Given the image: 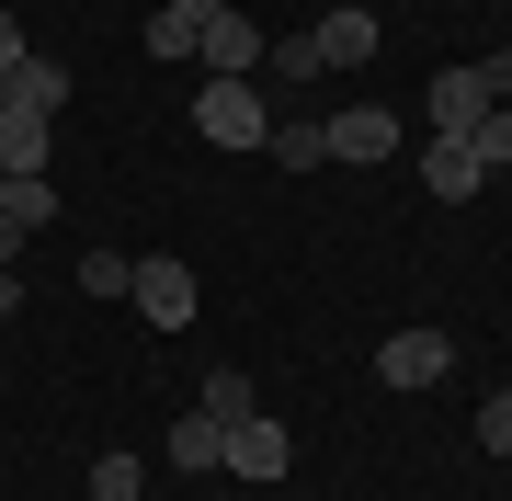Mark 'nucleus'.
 <instances>
[{"mask_svg": "<svg viewBox=\"0 0 512 501\" xmlns=\"http://www.w3.org/2000/svg\"><path fill=\"white\" fill-rule=\"evenodd\" d=\"M46 137H57V114H35L23 92H0V171H46Z\"/></svg>", "mask_w": 512, "mask_h": 501, "instance_id": "nucleus-10", "label": "nucleus"}, {"mask_svg": "<svg viewBox=\"0 0 512 501\" xmlns=\"http://www.w3.org/2000/svg\"><path fill=\"white\" fill-rule=\"evenodd\" d=\"M205 410H217V422H251V410H262V388H251L239 365H217V376H205Z\"/></svg>", "mask_w": 512, "mask_h": 501, "instance_id": "nucleus-15", "label": "nucleus"}, {"mask_svg": "<svg viewBox=\"0 0 512 501\" xmlns=\"http://www.w3.org/2000/svg\"><path fill=\"white\" fill-rule=\"evenodd\" d=\"M0 183H12V171H0Z\"/></svg>", "mask_w": 512, "mask_h": 501, "instance_id": "nucleus-26", "label": "nucleus"}, {"mask_svg": "<svg viewBox=\"0 0 512 501\" xmlns=\"http://www.w3.org/2000/svg\"><path fill=\"white\" fill-rule=\"evenodd\" d=\"M126 274H137V251H80V297H126Z\"/></svg>", "mask_w": 512, "mask_h": 501, "instance_id": "nucleus-17", "label": "nucleus"}, {"mask_svg": "<svg viewBox=\"0 0 512 501\" xmlns=\"http://www.w3.org/2000/svg\"><path fill=\"white\" fill-rule=\"evenodd\" d=\"M160 456H171V479H217V467H228V422L194 399L183 422H171V445H160Z\"/></svg>", "mask_w": 512, "mask_h": 501, "instance_id": "nucleus-8", "label": "nucleus"}, {"mask_svg": "<svg viewBox=\"0 0 512 501\" xmlns=\"http://www.w3.org/2000/svg\"><path fill=\"white\" fill-rule=\"evenodd\" d=\"M421 183H433L444 205H467L478 183H490V171H478V160H467V137H433V149H421Z\"/></svg>", "mask_w": 512, "mask_h": 501, "instance_id": "nucleus-11", "label": "nucleus"}, {"mask_svg": "<svg viewBox=\"0 0 512 501\" xmlns=\"http://www.w3.org/2000/svg\"><path fill=\"white\" fill-rule=\"evenodd\" d=\"M308 46H319V80L330 69H365V57H376V12H365V0H353V12H319Z\"/></svg>", "mask_w": 512, "mask_h": 501, "instance_id": "nucleus-9", "label": "nucleus"}, {"mask_svg": "<svg viewBox=\"0 0 512 501\" xmlns=\"http://www.w3.org/2000/svg\"><path fill=\"white\" fill-rule=\"evenodd\" d=\"M467 160H478V171H501V160H512V103H490V114L467 126Z\"/></svg>", "mask_w": 512, "mask_h": 501, "instance_id": "nucleus-16", "label": "nucleus"}, {"mask_svg": "<svg viewBox=\"0 0 512 501\" xmlns=\"http://www.w3.org/2000/svg\"><path fill=\"white\" fill-rule=\"evenodd\" d=\"M194 46H205V35H194L183 12H148V57H171V69H194Z\"/></svg>", "mask_w": 512, "mask_h": 501, "instance_id": "nucleus-18", "label": "nucleus"}, {"mask_svg": "<svg viewBox=\"0 0 512 501\" xmlns=\"http://www.w3.org/2000/svg\"><path fill=\"white\" fill-rule=\"evenodd\" d=\"M194 69H205V80H262V23H251V12H217L205 46H194Z\"/></svg>", "mask_w": 512, "mask_h": 501, "instance_id": "nucleus-6", "label": "nucleus"}, {"mask_svg": "<svg viewBox=\"0 0 512 501\" xmlns=\"http://www.w3.org/2000/svg\"><path fill=\"white\" fill-rule=\"evenodd\" d=\"M262 160H274V171H330V126H319V114H296V126L262 137Z\"/></svg>", "mask_w": 512, "mask_h": 501, "instance_id": "nucleus-12", "label": "nucleus"}, {"mask_svg": "<svg viewBox=\"0 0 512 501\" xmlns=\"http://www.w3.org/2000/svg\"><path fill=\"white\" fill-rule=\"evenodd\" d=\"M23 57H35V46H23V23H12V12H0V80H12V69H23Z\"/></svg>", "mask_w": 512, "mask_h": 501, "instance_id": "nucleus-22", "label": "nucleus"}, {"mask_svg": "<svg viewBox=\"0 0 512 501\" xmlns=\"http://www.w3.org/2000/svg\"><path fill=\"white\" fill-rule=\"evenodd\" d=\"M23 308V274H12V262H0V319H12Z\"/></svg>", "mask_w": 512, "mask_h": 501, "instance_id": "nucleus-23", "label": "nucleus"}, {"mask_svg": "<svg viewBox=\"0 0 512 501\" xmlns=\"http://www.w3.org/2000/svg\"><path fill=\"white\" fill-rule=\"evenodd\" d=\"M12 92L35 103V114H69V69H57V57H23V69H12Z\"/></svg>", "mask_w": 512, "mask_h": 501, "instance_id": "nucleus-14", "label": "nucleus"}, {"mask_svg": "<svg viewBox=\"0 0 512 501\" xmlns=\"http://www.w3.org/2000/svg\"><path fill=\"white\" fill-rule=\"evenodd\" d=\"M0 92H12V80H0Z\"/></svg>", "mask_w": 512, "mask_h": 501, "instance_id": "nucleus-25", "label": "nucleus"}, {"mask_svg": "<svg viewBox=\"0 0 512 501\" xmlns=\"http://www.w3.org/2000/svg\"><path fill=\"white\" fill-rule=\"evenodd\" d=\"M0 217H12L23 240H35V228L57 217V183H46V171H12V183H0Z\"/></svg>", "mask_w": 512, "mask_h": 501, "instance_id": "nucleus-13", "label": "nucleus"}, {"mask_svg": "<svg viewBox=\"0 0 512 501\" xmlns=\"http://www.w3.org/2000/svg\"><path fill=\"white\" fill-rule=\"evenodd\" d=\"M194 137H205V149H262V137H274L262 80H205V92H194Z\"/></svg>", "mask_w": 512, "mask_h": 501, "instance_id": "nucleus-1", "label": "nucleus"}, {"mask_svg": "<svg viewBox=\"0 0 512 501\" xmlns=\"http://www.w3.org/2000/svg\"><path fill=\"white\" fill-rule=\"evenodd\" d=\"M12 251H23V228H12V217H0V262H12Z\"/></svg>", "mask_w": 512, "mask_h": 501, "instance_id": "nucleus-24", "label": "nucleus"}, {"mask_svg": "<svg viewBox=\"0 0 512 501\" xmlns=\"http://www.w3.org/2000/svg\"><path fill=\"white\" fill-rule=\"evenodd\" d=\"M160 12H183L194 35H205V23H217V12H239V0H160Z\"/></svg>", "mask_w": 512, "mask_h": 501, "instance_id": "nucleus-21", "label": "nucleus"}, {"mask_svg": "<svg viewBox=\"0 0 512 501\" xmlns=\"http://www.w3.org/2000/svg\"><path fill=\"white\" fill-rule=\"evenodd\" d=\"M137 490H148L137 456H92V501H137Z\"/></svg>", "mask_w": 512, "mask_h": 501, "instance_id": "nucleus-19", "label": "nucleus"}, {"mask_svg": "<svg viewBox=\"0 0 512 501\" xmlns=\"http://www.w3.org/2000/svg\"><path fill=\"white\" fill-rule=\"evenodd\" d=\"M330 126V160H399V114L387 103H342V114H319Z\"/></svg>", "mask_w": 512, "mask_h": 501, "instance_id": "nucleus-7", "label": "nucleus"}, {"mask_svg": "<svg viewBox=\"0 0 512 501\" xmlns=\"http://www.w3.org/2000/svg\"><path fill=\"white\" fill-rule=\"evenodd\" d=\"M501 92H512V57H478V69H433V137H467Z\"/></svg>", "mask_w": 512, "mask_h": 501, "instance_id": "nucleus-3", "label": "nucleus"}, {"mask_svg": "<svg viewBox=\"0 0 512 501\" xmlns=\"http://www.w3.org/2000/svg\"><path fill=\"white\" fill-rule=\"evenodd\" d=\"M478 456H512V388L478 399Z\"/></svg>", "mask_w": 512, "mask_h": 501, "instance_id": "nucleus-20", "label": "nucleus"}, {"mask_svg": "<svg viewBox=\"0 0 512 501\" xmlns=\"http://www.w3.org/2000/svg\"><path fill=\"white\" fill-rule=\"evenodd\" d=\"M126 297L148 331H194V308H205V285H194V262L183 251H137V274H126Z\"/></svg>", "mask_w": 512, "mask_h": 501, "instance_id": "nucleus-2", "label": "nucleus"}, {"mask_svg": "<svg viewBox=\"0 0 512 501\" xmlns=\"http://www.w3.org/2000/svg\"><path fill=\"white\" fill-rule=\"evenodd\" d=\"M444 365H456V342H444V331H387V342H376V376H387L399 399L444 388Z\"/></svg>", "mask_w": 512, "mask_h": 501, "instance_id": "nucleus-5", "label": "nucleus"}, {"mask_svg": "<svg viewBox=\"0 0 512 501\" xmlns=\"http://www.w3.org/2000/svg\"><path fill=\"white\" fill-rule=\"evenodd\" d=\"M296 467V433L274 422V410H251V422H228V479H251V490H274Z\"/></svg>", "mask_w": 512, "mask_h": 501, "instance_id": "nucleus-4", "label": "nucleus"}]
</instances>
